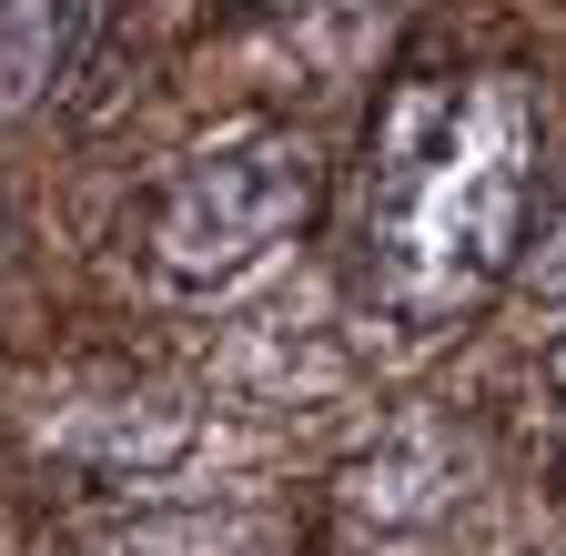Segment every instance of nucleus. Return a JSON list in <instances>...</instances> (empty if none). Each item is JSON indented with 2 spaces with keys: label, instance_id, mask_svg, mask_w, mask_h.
Segmentation results:
<instances>
[{
  "label": "nucleus",
  "instance_id": "nucleus-3",
  "mask_svg": "<svg viewBox=\"0 0 566 556\" xmlns=\"http://www.w3.org/2000/svg\"><path fill=\"white\" fill-rule=\"evenodd\" d=\"M41 436H51V455L92 465V475H163L192 455L202 405L172 375H92L41 405Z\"/></svg>",
  "mask_w": 566,
  "mask_h": 556
},
{
  "label": "nucleus",
  "instance_id": "nucleus-5",
  "mask_svg": "<svg viewBox=\"0 0 566 556\" xmlns=\"http://www.w3.org/2000/svg\"><path fill=\"white\" fill-rule=\"evenodd\" d=\"M92 556H273V526L253 506H153L102 526Z\"/></svg>",
  "mask_w": 566,
  "mask_h": 556
},
{
  "label": "nucleus",
  "instance_id": "nucleus-1",
  "mask_svg": "<svg viewBox=\"0 0 566 556\" xmlns=\"http://www.w3.org/2000/svg\"><path fill=\"white\" fill-rule=\"evenodd\" d=\"M546 112L516 72L395 82L375 122L365 202H354V284L395 344L465 324L516 263L526 192H536Z\"/></svg>",
  "mask_w": 566,
  "mask_h": 556
},
{
  "label": "nucleus",
  "instance_id": "nucleus-4",
  "mask_svg": "<svg viewBox=\"0 0 566 556\" xmlns=\"http://www.w3.org/2000/svg\"><path fill=\"white\" fill-rule=\"evenodd\" d=\"M465 475H475L465 436L395 426V436H375L365 455L344 465V516H365V526H436V516L465 506Z\"/></svg>",
  "mask_w": 566,
  "mask_h": 556
},
{
  "label": "nucleus",
  "instance_id": "nucleus-2",
  "mask_svg": "<svg viewBox=\"0 0 566 556\" xmlns=\"http://www.w3.org/2000/svg\"><path fill=\"white\" fill-rule=\"evenodd\" d=\"M324 192V162L304 132H233V143H202L163 202H153V273L182 294H212L233 284V273H253L283 233H304Z\"/></svg>",
  "mask_w": 566,
  "mask_h": 556
},
{
  "label": "nucleus",
  "instance_id": "nucleus-6",
  "mask_svg": "<svg viewBox=\"0 0 566 556\" xmlns=\"http://www.w3.org/2000/svg\"><path fill=\"white\" fill-rule=\"evenodd\" d=\"M82 21H92V0H0V102H11V112L41 102L71 72Z\"/></svg>",
  "mask_w": 566,
  "mask_h": 556
},
{
  "label": "nucleus",
  "instance_id": "nucleus-8",
  "mask_svg": "<svg viewBox=\"0 0 566 556\" xmlns=\"http://www.w3.org/2000/svg\"><path fill=\"white\" fill-rule=\"evenodd\" d=\"M526 284H536L546 304H566V213L546 223V243H536V263H526Z\"/></svg>",
  "mask_w": 566,
  "mask_h": 556
},
{
  "label": "nucleus",
  "instance_id": "nucleus-7",
  "mask_svg": "<svg viewBox=\"0 0 566 556\" xmlns=\"http://www.w3.org/2000/svg\"><path fill=\"white\" fill-rule=\"evenodd\" d=\"M536 415H546V436L566 445V334H546V355H536Z\"/></svg>",
  "mask_w": 566,
  "mask_h": 556
}]
</instances>
